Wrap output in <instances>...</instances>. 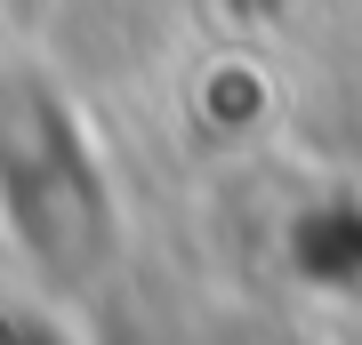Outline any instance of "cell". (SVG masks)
<instances>
[{
    "label": "cell",
    "mask_w": 362,
    "mask_h": 345,
    "mask_svg": "<svg viewBox=\"0 0 362 345\" xmlns=\"http://www.w3.org/2000/svg\"><path fill=\"white\" fill-rule=\"evenodd\" d=\"M0 225L49 273H89L105 257V177L40 73H0Z\"/></svg>",
    "instance_id": "6da1fadb"
}]
</instances>
